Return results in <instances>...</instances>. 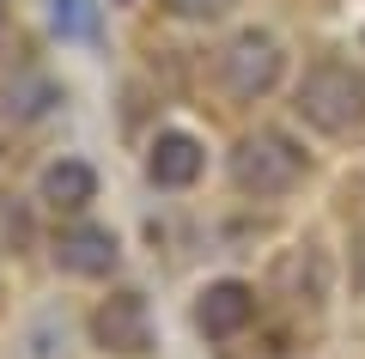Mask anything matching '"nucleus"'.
Returning <instances> with one entry per match:
<instances>
[{
	"label": "nucleus",
	"mask_w": 365,
	"mask_h": 359,
	"mask_svg": "<svg viewBox=\"0 0 365 359\" xmlns=\"http://www.w3.org/2000/svg\"><path fill=\"white\" fill-rule=\"evenodd\" d=\"M55 262H61L67 274H79V280H104L122 262V244H116L110 226H67L61 238H55Z\"/></svg>",
	"instance_id": "39448f33"
},
{
	"label": "nucleus",
	"mask_w": 365,
	"mask_h": 359,
	"mask_svg": "<svg viewBox=\"0 0 365 359\" xmlns=\"http://www.w3.org/2000/svg\"><path fill=\"white\" fill-rule=\"evenodd\" d=\"M299 177H304V153H299L280 128H256V134L232 153V183H237L244 195L274 201V195L299 189Z\"/></svg>",
	"instance_id": "f03ea898"
},
{
	"label": "nucleus",
	"mask_w": 365,
	"mask_h": 359,
	"mask_svg": "<svg viewBox=\"0 0 365 359\" xmlns=\"http://www.w3.org/2000/svg\"><path fill=\"white\" fill-rule=\"evenodd\" d=\"M91 335L98 347L116 359H146L153 353V317H146V298L140 293H110L91 317Z\"/></svg>",
	"instance_id": "20e7f679"
},
{
	"label": "nucleus",
	"mask_w": 365,
	"mask_h": 359,
	"mask_svg": "<svg viewBox=\"0 0 365 359\" xmlns=\"http://www.w3.org/2000/svg\"><path fill=\"white\" fill-rule=\"evenodd\" d=\"M292 110H299L317 134H353V128H365V67H353V61H317V67H304L299 91H292Z\"/></svg>",
	"instance_id": "f257e3e1"
},
{
	"label": "nucleus",
	"mask_w": 365,
	"mask_h": 359,
	"mask_svg": "<svg viewBox=\"0 0 365 359\" xmlns=\"http://www.w3.org/2000/svg\"><path fill=\"white\" fill-rule=\"evenodd\" d=\"M91 195H98V177H91V165H79V158H61V165L43 171V201L61 207V213H79Z\"/></svg>",
	"instance_id": "6e6552de"
},
{
	"label": "nucleus",
	"mask_w": 365,
	"mask_h": 359,
	"mask_svg": "<svg viewBox=\"0 0 365 359\" xmlns=\"http://www.w3.org/2000/svg\"><path fill=\"white\" fill-rule=\"evenodd\" d=\"M49 103H55V86H49V79H37V74H31L19 91L6 86V116H19V122H37Z\"/></svg>",
	"instance_id": "1a4fd4ad"
},
{
	"label": "nucleus",
	"mask_w": 365,
	"mask_h": 359,
	"mask_svg": "<svg viewBox=\"0 0 365 359\" xmlns=\"http://www.w3.org/2000/svg\"><path fill=\"white\" fill-rule=\"evenodd\" d=\"M220 79H225V91L244 98V103L268 98L274 79H280V43H274L268 31H237V37L225 43V55H220Z\"/></svg>",
	"instance_id": "7ed1b4c3"
},
{
	"label": "nucleus",
	"mask_w": 365,
	"mask_h": 359,
	"mask_svg": "<svg viewBox=\"0 0 365 359\" xmlns=\"http://www.w3.org/2000/svg\"><path fill=\"white\" fill-rule=\"evenodd\" d=\"M232 0H165V13H177V19H189V25H207V19H220Z\"/></svg>",
	"instance_id": "9d476101"
},
{
	"label": "nucleus",
	"mask_w": 365,
	"mask_h": 359,
	"mask_svg": "<svg viewBox=\"0 0 365 359\" xmlns=\"http://www.w3.org/2000/svg\"><path fill=\"white\" fill-rule=\"evenodd\" d=\"M250 317H256V293H250L244 280H213L207 293H201V305H195V323H201V335H213V341L237 335Z\"/></svg>",
	"instance_id": "0eeeda50"
},
{
	"label": "nucleus",
	"mask_w": 365,
	"mask_h": 359,
	"mask_svg": "<svg viewBox=\"0 0 365 359\" xmlns=\"http://www.w3.org/2000/svg\"><path fill=\"white\" fill-rule=\"evenodd\" d=\"M201 165H207V153H201L195 134H182V128L158 134L153 153H146V177H153L158 189H189V183L201 177Z\"/></svg>",
	"instance_id": "423d86ee"
}]
</instances>
